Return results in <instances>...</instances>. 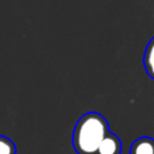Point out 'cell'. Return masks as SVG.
<instances>
[{
	"label": "cell",
	"mask_w": 154,
	"mask_h": 154,
	"mask_svg": "<svg viewBox=\"0 0 154 154\" xmlns=\"http://www.w3.org/2000/svg\"><path fill=\"white\" fill-rule=\"evenodd\" d=\"M107 119L97 112L84 113L75 124L72 146L77 154H96L100 143L108 135Z\"/></svg>",
	"instance_id": "obj_1"
},
{
	"label": "cell",
	"mask_w": 154,
	"mask_h": 154,
	"mask_svg": "<svg viewBox=\"0 0 154 154\" xmlns=\"http://www.w3.org/2000/svg\"><path fill=\"white\" fill-rule=\"evenodd\" d=\"M129 154H154V138L148 136L138 137L131 143Z\"/></svg>",
	"instance_id": "obj_3"
},
{
	"label": "cell",
	"mask_w": 154,
	"mask_h": 154,
	"mask_svg": "<svg viewBox=\"0 0 154 154\" xmlns=\"http://www.w3.org/2000/svg\"><path fill=\"white\" fill-rule=\"evenodd\" d=\"M96 154H122L120 138L116 134L108 132V135L100 143Z\"/></svg>",
	"instance_id": "obj_2"
},
{
	"label": "cell",
	"mask_w": 154,
	"mask_h": 154,
	"mask_svg": "<svg viewBox=\"0 0 154 154\" xmlns=\"http://www.w3.org/2000/svg\"><path fill=\"white\" fill-rule=\"evenodd\" d=\"M16 152L14 143L8 137L0 135V154H16Z\"/></svg>",
	"instance_id": "obj_5"
},
{
	"label": "cell",
	"mask_w": 154,
	"mask_h": 154,
	"mask_svg": "<svg viewBox=\"0 0 154 154\" xmlns=\"http://www.w3.org/2000/svg\"><path fill=\"white\" fill-rule=\"evenodd\" d=\"M143 65L147 75L154 79V36L148 42L144 54H143Z\"/></svg>",
	"instance_id": "obj_4"
}]
</instances>
